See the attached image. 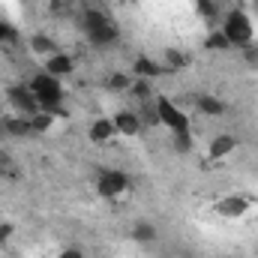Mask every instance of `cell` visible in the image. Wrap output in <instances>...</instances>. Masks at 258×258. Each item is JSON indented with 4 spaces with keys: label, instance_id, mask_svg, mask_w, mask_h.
Wrapping results in <instances>:
<instances>
[{
    "label": "cell",
    "instance_id": "8",
    "mask_svg": "<svg viewBox=\"0 0 258 258\" xmlns=\"http://www.w3.org/2000/svg\"><path fill=\"white\" fill-rule=\"evenodd\" d=\"M234 150H237V138H234L231 132H219V135H213L210 144H207V159L219 162V159H228Z\"/></svg>",
    "mask_w": 258,
    "mask_h": 258
},
{
    "label": "cell",
    "instance_id": "17",
    "mask_svg": "<svg viewBox=\"0 0 258 258\" xmlns=\"http://www.w3.org/2000/svg\"><path fill=\"white\" fill-rule=\"evenodd\" d=\"M30 120V135H45V132H51L54 123H57V114H48V111H36L33 117H27Z\"/></svg>",
    "mask_w": 258,
    "mask_h": 258
},
{
    "label": "cell",
    "instance_id": "25",
    "mask_svg": "<svg viewBox=\"0 0 258 258\" xmlns=\"http://www.w3.org/2000/svg\"><path fill=\"white\" fill-rule=\"evenodd\" d=\"M129 84H132V75L126 72H114L108 78V90H117V93H129Z\"/></svg>",
    "mask_w": 258,
    "mask_h": 258
},
{
    "label": "cell",
    "instance_id": "15",
    "mask_svg": "<svg viewBox=\"0 0 258 258\" xmlns=\"http://www.w3.org/2000/svg\"><path fill=\"white\" fill-rule=\"evenodd\" d=\"M27 45H30V51H33L36 57H51V54H57V51H60V48H57V42H54L48 33H42V30H39V33H33V36L27 39Z\"/></svg>",
    "mask_w": 258,
    "mask_h": 258
},
{
    "label": "cell",
    "instance_id": "23",
    "mask_svg": "<svg viewBox=\"0 0 258 258\" xmlns=\"http://www.w3.org/2000/svg\"><path fill=\"white\" fill-rule=\"evenodd\" d=\"M186 63H189V57H186L183 51H177V48H165V54H162V66H165V69H183Z\"/></svg>",
    "mask_w": 258,
    "mask_h": 258
},
{
    "label": "cell",
    "instance_id": "14",
    "mask_svg": "<svg viewBox=\"0 0 258 258\" xmlns=\"http://www.w3.org/2000/svg\"><path fill=\"white\" fill-rule=\"evenodd\" d=\"M129 237H132L138 246H150V243H156L159 231H156V225H153V222H147V219H138V222L129 228Z\"/></svg>",
    "mask_w": 258,
    "mask_h": 258
},
{
    "label": "cell",
    "instance_id": "20",
    "mask_svg": "<svg viewBox=\"0 0 258 258\" xmlns=\"http://www.w3.org/2000/svg\"><path fill=\"white\" fill-rule=\"evenodd\" d=\"M171 150H174L177 156H189L195 150V135L192 132H174V135H171Z\"/></svg>",
    "mask_w": 258,
    "mask_h": 258
},
{
    "label": "cell",
    "instance_id": "2",
    "mask_svg": "<svg viewBox=\"0 0 258 258\" xmlns=\"http://www.w3.org/2000/svg\"><path fill=\"white\" fill-rule=\"evenodd\" d=\"M219 30L225 33V39L231 42V48H249L252 39H255V18L243 6H237V9H228L222 15Z\"/></svg>",
    "mask_w": 258,
    "mask_h": 258
},
{
    "label": "cell",
    "instance_id": "11",
    "mask_svg": "<svg viewBox=\"0 0 258 258\" xmlns=\"http://www.w3.org/2000/svg\"><path fill=\"white\" fill-rule=\"evenodd\" d=\"M45 72L63 81V78H69V75L75 72V57H72V54H66V51H57V54L45 57Z\"/></svg>",
    "mask_w": 258,
    "mask_h": 258
},
{
    "label": "cell",
    "instance_id": "22",
    "mask_svg": "<svg viewBox=\"0 0 258 258\" xmlns=\"http://www.w3.org/2000/svg\"><path fill=\"white\" fill-rule=\"evenodd\" d=\"M138 120H141V126H159V114H156V105H153V99L150 102H138Z\"/></svg>",
    "mask_w": 258,
    "mask_h": 258
},
{
    "label": "cell",
    "instance_id": "4",
    "mask_svg": "<svg viewBox=\"0 0 258 258\" xmlns=\"http://www.w3.org/2000/svg\"><path fill=\"white\" fill-rule=\"evenodd\" d=\"M153 105H156V114H159V126H165L171 135L174 132H192V120L189 114L168 96H153Z\"/></svg>",
    "mask_w": 258,
    "mask_h": 258
},
{
    "label": "cell",
    "instance_id": "1",
    "mask_svg": "<svg viewBox=\"0 0 258 258\" xmlns=\"http://www.w3.org/2000/svg\"><path fill=\"white\" fill-rule=\"evenodd\" d=\"M75 18H78V24H81V33L87 36V42H90V45H96V48L114 45V42L120 39L117 24H114L102 9H96V6H81Z\"/></svg>",
    "mask_w": 258,
    "mask_h": 258
},
{
    "label": "cell",
    "instance_id": "16",
    "mask_svg": "<svg viewBox=\"0 0 258 258\" xmlns=\"http://www.w3.org/2000/svg\"><path fill=\"white\" fill-rule=\"evenodd\" d=\"M201 48H204V51H210V54H225V51H231V42H228V39H225V33L216 27V30H210V33L204 36Z\"/></svg>",
    "mask_w": 258,
    "mask_h": 258
},
{
    "label": "cell",
    "instance_id": "27",
    "mask_svg": "<svg viewBox=\"0 0 258 258\" xmlns=\"http://www.w3.org/2000/svg\"><path fill=\"white\" fill-rule=\"evenodd\" d=\"M12 234H15V225L12 222H0V246H6L12 240Z\"/></svg>",
    "mask_w": 258,
    "mask_h": 258
},
{
    "label": "cell",
    "instance_id": "13",
    "mask_svg": "<svg viewBox=\"0 0 258 258\" xmlns=\"http://www.w3.org/2000/svg\"><path fill=\"white\" fill-rule=\"evenodd\" d=\"M87 135H90L93 144H105V141H111V138L117 135L114 120H111V117H96V120L90 123V129H87Z\"/></svg>",
    "mask_w": 258,
    "mask_h": 258
},
{
    "label": "cell",
    "instance_id": "21",
    "mask_svg": "<svg viewBox=\"0 0 258 258\" xmlns=\"http://www.w3.org/2000/svg\"><path fill=\"white\" fill-rule=\"evenodd\" d=\"M195 12H198V18H204V21H219L222 18V12H219V3L216 0H195Z\"/></svg>",
    "mask_w": 258,
    "mask_h": 258
},
{
    "label": "cell",
    "instance_id": "10",
    "mask_svg": "<svg viewBox=\"0 0 258 258\" xmlns=\"http://www.w3.org/2000/svg\"><path fill=\"white\" fill-rule=\"evenodd\" d=\"M114 129H117V135H123V138H135L138 132H141V120H138V111L135 108H123V111H117L114 117Z\"/></svg>",
    "mask_w": 258,
    "mask_h": 258
},
{
    "label": "cell",
    "instance_id": "29",
    "mask_svg": "<svg viewBox=\"0 0 258 258\" xmlns=\"http://www.w3.org/2000/svg\"><path fill=\"white\" fill-rule=\"evenodd\" d=\"M0 177H3V174H0Z\"/></svg>",
    "mask_w": 258,
    "mask_h": 258
},
{
    "label": "cell",
    "instance_id": "3",
    "mask_svg": "<svg viewBox=\"0 0 258 258\" xmlns=\"http://www.w3.org/2000/svg\"><path fill=\"white\" fill-rule=\"evenodd\" d=\"M27 84H30V90L36 93L42 111H48V114H63V81H60V78H54V75H48V72L42 69V72H36Z\"/></svg>",
    "mask_w": 258,
    "mask_h": 258
},
{
    "label": "cell",
    "instance_id": "28",
    "mask_svg": "<svg viewBox=\"0 0 258 258\" xmlns=\"http://www.w3.org/2000/svg\"><path fill=\"white\" fill-rule=\"evenodd\" d=\"M57 258H87V255H84L81 246H63V249L57 252Z\"/></svg>",
    "mask_w": 258,
    "mask_h": 258
},
{
    "label": "cell",
    "instance_id": "12",
    "mask_svg": "<svg viewBox=\"0 0 258 258\" xmlns=\"http://www.w3.org/2000/svg\"><path fill=\"white\" fill-rule=\"evenodd\" d=\"M195 108H198L204 117H225V111H228L225 99H219V96H213V93H201V96H195Z\"/></svg>",
    "mask_w": 258,
    "mask_h": 258
},
{
    "label": "cell",
    "instance_id": "5",
    "mask_svg": "<svg viewBox=\"0 0 258 258\" xmlns=\"http://www.w3.org/2000/svg\"><path fill=\"white\" fill-rule=\"evenodd\" d=\"M96 195L99 198H105V201H117V198H123L129 192V186H132V180H129L126 171H120V168H105V171H99L96 174Z\"/></svg>",
    "mask_w": 258,
    "mask_h": 258
},
{
    "label": "cell",
    "instance_id": "18",
    "mask_svg": "<svg viewBox=\"0 0 258 258\" xmlns=\"http://www.w3.org/2000/svg\"><path fill=\"white\" fill-rule=\"evenodd\" d=\"M0 126H3V132L6 135H12V138H21V135H30V120L27 117H3L0 120Z\"/></svg>",
    "mask_w": 258,
    "mask_h": 258
},
{
    "label": "cell",
    "instance_id": "9",
    "mask_svg": "<svg viewBox=\"0 0 258 258\" xmlns=\"http://www.w3.org/2000/svg\"><path fill=\"white\" fill-rule=\"evenodd\" d=\"M162 72H165V66L159 63L156 57H147V54H138V57L132 60V69H129L132 78H144V81H153V78H159Z\"/></svg>",
    "mask_w": 258,
    "mask_h": 258
},
{
    "label": "cell",
    "instance_id": "6",
    "mask_svg": "<svg viewBox=\"0 0 258 258\" xmlns=\"http://www.w3.org/2000/svg\"><path fill=\"white\" fill-rule=\"evenodd\" d=\"M6 102H9V108L18 117H33L36 111H42L36 93L30 90V84H12V87H6Z\"/></svg>",
    "mask_w": 258,
    "mask_h": 258
},
{
    "label": "cell",
    "instance_id": "7",
    "mask_svg": "<svg viewBox=\"0 0 258 258\" xmlns=\"http://www.w3.org/2000/svg\"><path fill=\"white\" fill-rule=\"evenodd\" d=\"M249 207H252V198L249 195H222L216 204H213V210L222 216V219H240V216H246L249 213Z\"/></svg>",
    "mask_w": 258,
    "mask_h": 258
},
{
    "label": "cell",
    "instance_id": "24",
    "mask_svg": "<svg viewBox=\"0 0 258 258\" xmlns=\"http://www.w3.org/2000/svg\"><path fill=\"white\" fill-rule=\"evenodd\" d=\"M15 42H18V27L0 18V45H15Z\"/></svg>",
    "mask_w": 258,
    "mask_h": 258
},
{
    "label": "cell",
    "instance_id": "26",
    "mask_svg": "<svg viewBox=\"0 0 258 258\" xmlns=\"http://www.w3.org/2000/svg\"><path fill=\"white\" fill-rule=\"evenodd\" d=\"M51 15H57V18L72 15V3L69 0H51Z\"/></svg>",
    "mask_w": 258,
    "mask_h": 258
},
{
    "label": "cell",
    "instance_id": "19",
    "mask_svg": "<svg viewBox=\"0 0 258 258\" xmlns=\"http://www.w3.org/2000/svg\"><path fill=\"white\" fill-rule=\"evenodd\" d=\"M129 96L135 99V102H150L156 93H153V81H144V78H132V84H129Z\"/></svg>",
    "mask_w": 258,
    "mask_h": 258
}]
</instances>
